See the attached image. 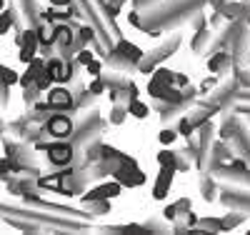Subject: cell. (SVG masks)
Wrapping results in <instances>:
<instances>
[{
  "label": "cell",
  "mask_w": 250,
  "mask_h": 235,
  "mask_svg": "<svg viewBox=\"0 0 250 235\" xmlns=\"http://www.w3.org/2000/svg\"><path fill=\"white\" fill-rule=\"evenodd\" d=\"M105 125L108 123L98 115V110H83L80 118H75V133L70 135V143L75 145V150H85L88 145L100 140Z\"/></svg>",
  "instance_id": "cell-1"
},
{
  "label": "cell",
  "mask_w": 250,
  "mask_h": 235,
  "mask_svg": "<svg viewBox=\"0 0 250 235\" xmlns=\"http://www.w3.org/2000/svg\"><path fill=\"white\" fill-rule=\"evenodd\" d=\"M180 43H183V35H180V33H173V38H168L165 43H160V45H158L153 53H148V55L140 60L138 70H140V73H153L165 58H170V55L180 48Z\"/></svg>",
  "instance_id": "cell-2"
},
{
  "label": "cell",
  "mask_w": 250,
  "mask_h": 235,
  "mask_svg": "<svg viewBox=\"0 0 250 235\" xmlns=\"http://www.w3.org/2000/svg\"><path fill=\"white\" fill-rule=\"evenodd\" d=\"M230 53L235 60V68H243L250 63V23L245 18H238V28L230 43Z\"/></svg>",
  "instance_id": "cell-3"
},
{
  "label": "cell",
  "mask_w": 250,
  "mask_h": 235,
  "mask_svg": "<svg viewBox=\"0 0 250 235\" xmlns=\"http://www.w3.org/2000/svg\"><path fill=\"white\" fill-rule=\"evenodd\" d=\"M213 135H215V125L210 120L198 128V158H195L198 170H210V165H213V153H210L215 148Z\"/></svg>",
  "instance_id": "cell-4"
},
{
  "label": "cell",
  "mask_w": 250,
  "mask_h": 235,
  "mask_svg": "<svg viewBox=\"0 0 250 235\" xmlns=\"http://www.w3.org/2000/svg\"><path fill=\"white\" fill-rule=\"evenodd\" d=\"M195 95H198V93H190V95H185V98H180V100H173V103H165V105H163V100H158L163 125L180 120V118H183V113H188V110H190L193 105H195Z\"/></svg>",
  "instance_id": "cell-5"
},
{
  "label": "cell",
  "mask_w": 250,
  "mask_h": 235,
  "mask_svg": "<svg viewBox=\"0 0 250 235\" xmlns=\"http://www.w3.org/2000/svg\"><path fill=\"white\" fill-rule=\"evenodd\" d=\"M43 125H45V130H48V135L53 140H65L68 135L75 133V120L68 118L65 110H55Z\"/></svg>",
  "instance_id": "cell-6"
},
{
  "label": "cell",
  "mask_w": 250,
  "mask_h": 235,
  "mask_svg": "<svg viewBox=\"0 0 250 235\" xmlns=\"http://www.w3.org/2000/svg\"><path fill=\"white\" fill-rule=\"evenodd\" d=\"M115 180L123 183V188H138L145 183V175H143V170L138 168V163L130 158V155H125V160L115 168V173H113Z\"/></svg>",
  "instance_id": "cell-7"
},
{
  "label": "cell",
  "mask_w": 250,
  "mask_h": 235,
  "mask_svg": "<svg viewBox=\"0 0 250 235\" xmlns=\"http://www.w3.org/2000/svg\"><path fill=\"white\" fill-rule=\"evenodd\" d=\"M240 88L238 78H228L220 85H215L213 93H208V103L218 105V108H230V100H235V93Z\"/></svg>",
  "instance_id": "cell-8"
},
{
  "label": "cell",
  "mask_w": 250,
  "mask_h": 235,
  "mask_svg": "<svg viewBox=\"0 0 250 235\" xmlns=\"http://www.w3.org/2000/svg\"><path fill=\"white\" fill-rule=\"evenodd\" d=\"M48 150V160L55 165V168H65V165H73V158H75V145L73 143H65V140H50V145L45 148Z\"/></svg>",
  "instance_id": "cell-9"
},
{
  "label": "cell",
  "mask_w": 250,
  "mask_h": 235,
  "mask_svg": "<svg viewBox=\"0 0 250 235\" xmlns=\"http://www.w3.org/2000/svg\"><path fill=\"white\" fill-rule=\"evenodd\" d=\"M233 65H235V60H233L230 48L215 50V53L210 55V60H208V70H210L213 75H218V78H228V73H230Z\"/></svg>",
  "instance_id": "cell-10"
},
{
  "label": "cell",
  "mask_w": 250,
  "mask_h": 235,
  "mask_svg": "<svg viewBox=\"0 0 250 235\" xmlns=\"http://www.w3.org/2000/svg\"><path fill=\"white\" fill-rule=\"evenodd\" d=\"M220 203L228 208V210H238V213H248L250 215V193H235L230 188H223L220 190Z\"/></svg>",
  "instance_id": "cell-11"
},
{
  "label": "cell",
  "mask_w": 250,
  "mask_h": 235,
  "mask_svg": "<svg viewBox=\"0 0 250 235\" xmlns=\"http://www.w3.org/2000/svg\"><path fill=\"white\" fill-rule=\"evenodd\" d=\"M230 145H233L235 155H240L250 163V128H248V123L238 120V128H235V133L230 138Z\"/></svg>",
  "instance_id": "cell-12"
},
{
  "label": "cell",
  "mask_w": 250,
  "mask_h": 235,
  "mask_svg": "<svg viewBox=\"0 0 250 235\" xmlns=\"http://www.w3.org/2000/svg\"><path fill=\"white\" fill-rule=\"evenodd\" d=\"M123 190V183L120 180H113V183H105V185H98L93 190H88L83 195V203H93V200H113L115 195H120Z\"/></svg>",
  "instance_id": "cell-13"
},
{
  "label": "cell",
  "mask_w": 250,
  "mask_h": 235,
  "mask_svg": "<svg viewBox=\"0 0 250 235\" xmlns=\"http://www.w3.org/2000/svg\"><path fill=\"white\" fill-rule=\"evenodd\" d=\"M48 103H50L53 110H73L75 93H70L68 88H53L48 93Z\"/></svg>",
  "instance_id": "cell-14"
},
{
  "label": "cell",
  "mask_w": 250,
  "mask_h": 235,
  "mask_svg": "<svg viewBox=\"0 0 250 235\" xmlns=\"http://www.w3.org/2000/svg\"><path fill=\"white\" fill-rule=\"evenodd\" d=\"M175 173H178V170H173V168H160V173H158V178L153 183V198L155 200H163L165 195L170 193V185H173V175Z\"/></svg>",
  "instance_id": "cell-15"
},
{
  "label": "cell",
  "mask_w": 250,
  "mask_h": 235,
  "mask_svg": "<svg viewBox=\"0 0 250 235\" xmlns=\"http://www.w3.org/2000/svg\"><path fill=\"white\" fill-rule=\"evenodd\" d=\"M15 3H18L20 13H23V18H25V25L28 28H40V23H43V13H40L35 0H15Z\"/></svg>",
  "instance_id": "cell-16"
},
{
  "label": "cell",
  "mask_w": 250,
  "mask_h": 235,
  "mask_svg": "<svg viewBox=\"0 0 250 235\" xmlns=\"http://www.w3.org/2000/svg\"><path fill=\"white\" fill-rule=\"evenodd\" d=\"M213 40H215V28H200L195 30V38H193V53H210L213 48Z\"/></svg>",
  "instance_id": "cell-17"
},
{
  "label": "cell",
  "mask_w": 250,
  "mask_h": 235,
  "mask_svg": "<svg viewBox=\"0 0 250 235\" xmlns=\"http://www.w3.org/2000/svg\"><path fill=\"white\" fill-rule=\"evenodd\" d=\"M100 78L105 80V85L108 88H128V85H133V80H130V73H123V70H105V73H100Z\"/></svg>",
  "instance_id": "cell-18"
},
{
  "label": "cell",
  "mask_w": 250,
  "mask_h": 235,
  "mask_svg": "<svg viewBox=\"0 0 250 235\" xmlns=\"http://www.w3.org/2000/svg\"><path fill=\"white\" fill-rule=\"evenodd\" d=\"M105 63H108L113 70H123V73H133V70L138 68V63H133L130 58H125V55H120V53H115V50H110V53L105 55Z\"/></svg>",
  "instance_id": "cell-19"
},
{
  "label": "cell",
  "mask_w": 250,
  "mask_h": 235,
  "mask_svg": "<svg viewBox=\"0 0 250 235\" xmlns=\"http://www.w3.org/2000/svg\"><path fill=\"white\" fill-rule=\"evenodd\" d=\"M113 50H115V53H120V55H125V58H130L133 63H138V65H140V60L145 58V53H143L138 45H133V43L123 40V38L115 43V48H113Z\"/></svg>",
  "instance_id": "cell-20"
},
{
  "label": "cell",
  "mask_w": 250,
  "mask_h": 235,
  "mask_svg": "<svg viewBox=\"0 0 250 235\" xmlns=\"http://www.w3.org/2000/svg\"><path fill=\"white\" fill-rule=\"evenodd\" d=\"M200 195H203V200H208V203H213L215 198H218V188H215V180L208 175V173H203L200 175Z\"/></svg>",
  "instance_id": "cell-21"
},
{
  "label": "cell",
  "mask_w": 250,
  "mask_h": 235,
  "mask_svg": "<svg viewBox=\"0 0 250 235\" xmlns=\"http://www.w3.org/2000/svg\"><path fill=\"white\" fill-rule=\"evenodd\" d=\"M128 115H130L128 105H125V103H113V110H110V125H123Z\"/></svg>",
  "instance_id": "cell-22"
},
{
  "label": "cell",
  "mask_w": 250,
  "mask_h": 235,
  "mask_svg": "<svg viewBox=\"0 0 250 235\" xmlns=\"http://www.w3.org/2000/svg\"><path fill=\"white\" fill-rule=\"evenodd\" d=\"M248 218V213H238V210H230L228 215L223 218V230H233V228H238L243 220Z\"/></svg>",
  "instance_id": "cell-23"
},
{
  "label": "cell",
  "mask_w": 250,
  "mask_h": 235,
  "mask_svg": "<svg viewBox=\"0 0 250 235\" xmlns=\"http://www.w3.org/2000/svg\"><path fill=\"white\" fill-rule=\"evenodd\" d=\"M90 208V215L93 218H103L110 213V200H93V203H85Z\"/></svg>",
  "instance_id": "cell-24"
},
{
  "label": "cell",
  "mask_w": 250,
  "mask_h": 235,
  "mask_svg": "<svg viewBox=\"0 0 250 235\" xmlns=\"http://www.w3.org/2000/svg\"><path fill=\"white\" fill-rule=\"evenodd\" d=\"M158 165H160V168H173V170H178V153H170V150L158 153Z\"/></svg>",
  "instance_id": "cell-25"
},
{
  "label": "cell",
  "mask_w": 250,
  "mask_h": 235,
  "mask_svg": "<svg viewBox=\"0 0 250 235\" xmlns=\"http://www.w3.org/2000/svg\"><path fill=\"white\" fill-rule=\"evenodd\" d=\"M198 228L210 230V233H220L223 230V218H203V220H198Z\"/></svg>",
  "instance_id": "cell-26"
},
{
  "label": "cell",
  "mask_w": 250,
  "mask_h": 235,
  "mask_svg": "<svg viewBox=\"0 0 250 235\" xmlns=\"http://www.w3.org/2000/svg\"><path fill=\"white\" fill-rule=\"evenodd\" d=\"M128 110H130V115H133V118H145V115L150 113V108H148L145 103H140V100H133V103L128 105Z\"/></svg>",
  "instance_id": "cell-27"
},
{
  "label": "cell",
  "mask_w": 250,
  "mask_h": 235,
  "mask_svg": "<svg viewBox=\"0 0 250 235\" xmlns=\"http://www.w3.org/2000/svg\"><path fill=\"white\" fill-rule=\"evenodd\" d=\"M40 93H43V90H40L38 85H30V88H25V93H23V103L25 105H35L38 98H40Z\"/></svg>",
  "instance_id": "cell-28"
},
{
  "label": "cell",
  "mask_w": 250,
  "mask_h": 235,
  "mask_svg": "<svg viewBox=\"0 0 250 235\" xmlns=\"http://www.w3.org/2000/svg\"><path fill=\"white\" fill-rule=\"evenodd\" d=\"M143 225L148 228V233H168V230H170V225H165V223H160L158 218H150V220H145Z\"/></svg>",
  "instance_id": "cell-29"
},
{
  "label": "cell",
  "mask_w": 250,
  "mask_h": 235,
  "mask_svg": "<svg viewBox=\"0 0 250 235\" xmlns=\"http://www.w3.org/2000/svg\"><path fill=\"white\" fill-rule=\"evenodd\" d=\"M178 130H180L183 138H190V135L195 133V128L190 125V120H188V118H180V120H178Z\"/></svg>",
  "instance_id": "cell-30"
},
{
  "label": "cell",
  "mask_w": 250,
  "mask_h": 235,
  "mask_svg": "<svg viewBox=\"0 0 250 235\" xmlns=\"http://www.w3.org/2000/svg\"><path fill=\"white\" fill-rule=\"evenodd\" d=\"M15 83H20L18 73L13 68H3V85H15Z\"/></svg>",
  "instance_id": "cell-31"
},
{
  "label": "cell",
  "mask_w": 250,
  "mask_h": 235,
  "mask_svg": "<svg viewBox=\"0 0 250 235\" xmlns=\"http://www.w3.org/2000/svg\"><path fill=\"white\" fill-rule=\"evenodd\" d=\"M105 88H108V85H105V80H103V78L98 75V78H95V80L90 83V88H88V90H90L93 95H100V93L105 90Z\"/></svg>",
  "instance_id": "cell-32"
},
{
  "label": "cell",
  "mask_w": 250,
  "mask_h": 235,
  "mask_svg": "<svg viewBox=\"0 0 250 235\" xmlns=\"http://www.w3.org/2000/svg\"><path fill=\"white\" fill-rule=\"evenodd\" d=\"M175 138H178V133L173 130V128H165V130L160 133V143H163V145H173Z\"/></svg>",
  "instance_id": "cell-33"
},
{
  "label": "cell",
  "mask_w": 250,
  "mask_h": 235,
  "mask_svg": "<svg viewBox=\"0 0 250 235\" xmlns=\"http://www.w3.org/2000/svg\"><path fill=\"white\" fill-rule=\"evenodd\" d=\"M163 218H165V220H170V223H175V220H178V205H175V203H173V205H165Z\"/></svg>",
  "instance_id": "cell-34"
},
{
  "label": "cell",
  "mask_w": 250,
  "mask_h": 235,
  "mask_svg": "<svg viewBox=\"0 0 250 235\" xmlns=\"http://www.w3.org/2000/svg\"><path fill=\"white\" fill-rule=\"evenodd\" d=\"M190 28H193V30H200V28H208V25H205V10H200V13H198V15H195V18L190 20Z\"/></svg>",
  "instance_id": "cell-35"
},
{
  "label": "cell",
  "mask_w": 250,
  "mask_h": 235,
  "mask_svg": "<svg viewBox=\"0 0 250 235\" xmlns=\"http://www.w3.org/2000/svg\"><path fill=\"white\" fill-rule=\"evenodd\" d=\"M85 70H88L93 78H98V75L103 73V63H100V60H90L88 65H85Z\"/></svg>",
  "instance_id": "cell-36"
},
{
  "label": "cell",
  "mask_w": 250,
  "mask_h": 235,
  "mask_svg": "<svg viewBox=\"0 0 250 235\" xmlns=\"http://www.w3.org/2000/svg\"><path fill=\"white\" fill-rule=\"evenodd\" d=\"M75 60L80 63V65H88V63H90V60H95V58H93V53H90V48H83V50L78 53V58H75Z\"/></svg>",
  "instance_id": "cell-37"
},
{
  "label": "cell",
  "mask_w": 250,
  "mask_h": 235,
  "mask_svg": "<svg viewBox=\"0 0 250 235\" xmlns=\"http://www.w3.org/2000/svg\"><path fill=\"white\" fill-rule=\"evenodd\" d=\"M215 85H218V78H208V80L200 85V93H210V90L215 88Z\"/></svg>",
  "instance_id": "cell-38"
},
{
  "label": "cell",
  "mask_w": 250,
  "mask_h": 235,
  "mask_svg": "<svg viewBox=\"0 0 250 235\" xmlns=\"http://www.w3.org/2000/svg\"><path fill=\"white\" fill-rule=\"evenodd\" d=\"M70 3H73V0H50V5H60V8L62 5H70Z\"/></svg>",
  "instance_id": "cell-39"
},
{
  "label": "cell",
  "mask_w": 250,
  "mask_h": 235,
  "mask_svg": "<svg viewBox=\"0 0 250 235\" xmlns=\"http://www.w3.org/2000/svg\"><path fill=\"white\" fill-rule=\"evenodd\" d=\"M245 20H248V23H250V3H248V13H245Z\"/></svg>",
  "instance_id": "cell-40"
}]
</instances>
